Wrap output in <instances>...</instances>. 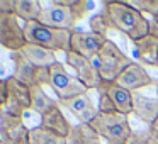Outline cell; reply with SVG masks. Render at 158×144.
Returning a JSON list of instances; mask_svg holds the SVG:
<instances>
[{"instance_id":"30bf717a","label":"cell","mask_w":158,"mask_h":144,"mask_svg":"<svg viewBox=\"0 0 158 144\" xmlns=\"http://www.w3.org/2000/svg\"><path fill=\"white\" fill-rule=\"evenodd\" d=\"M66 63L68 66H72L77 71V78L83 83L89 90H97L102 83V78L99 75V70L94 66V63L90 59L83 58V56L77 54L73 51H66Z\"/></svg>"},{"instance_id":"ffe728a7","label":"cell","mask_w":158,"mask_h":144,"mask_svg":"<svg viewBox=\"0 0 158 144\" xmlns=\"http://www.w3.org/2000/svg\"><path fill=\"white\" fill-rule=\"evenodd\" d=\"M66 144H102L100 136L89 124H77L72 127V132L66 137Z\"/></svg>"},{"instance_id":"9a60e30c","label":"cell","mask_w":158,"mask_h":144,"mask_svg":"<svg viewBox=\"0 0 158 144\" xmlns=\"http://www.w3.org/2000/svg\"><path fill=\"white\" fill-rule=\"evenodd\" d=\"M134 44V54L141 63L156 66L158 59V32H150L144 38L133 41Z\"/></svg>"},{"instance_id":"484cf974","label":"cell","mask_w":158,"mask_h":144,"mask_svg":"<svg viewBox=\"0 0 158 144\" xmlns=\"http://www.w3.org/2000/svg\"><path fill=\"white\" fill-rule=\"evenodd\" d=\"M70 9H72V14H73V17H75V21L78 22L85 17L87 12L95 9V2H89V0H73V5Z\"/></svg>"},{"instance_id":"4fadbf2b","label":"cell","mask_w":158,"mask_h":144,"mask_svg":"<svg viewBox=\"0 0 158 144\" xmlns=\"http://www.w3.org/2000/svg\"><path fill=\"white\" fill-rule=\"evenodd\" d=\"M116 85L123 86V88L134 92V90L144 88V86L153 85V78L148 75V71L138 63H131L123 73L116 78Z\"/></svg>"},{"instance_id":"277c9868","label":"cell","mask_w":158,"mask_h":144,"mask_svg":"<svg viewBox=\"0 0 158 144\" xmlns=\"http://www.w3.org/2000/svg\"><path fill=\"white\" fill-rule=\"evenodd\" d=\"M89 126L109 144H126V141L129 139L131 132H133L127 115H123L119 112L97 114V117Z\"/></svg>"},{"instance_id":"8992f818","label":"cell","mask_w":158,"mask_h":144,"mask_svg":"<svg viewBox=\"0 0 158 144\" xmlns=\"http://www.w3.org/2000/svg\"><path fill=\"white\" fill-rule=\"evenodd\" d=\"M10 59L14 63V73H12V76L15 80H19L21 83H24L26 86L32 88V86L49 85V68L34 66L31 61H27L21 54V51L10 53Z\"/></svg>"},{"instance_id":"603a6c76","label":"cell","mask_w":158,"mask_h":144,"mask_svg":"<svg viewBox=\"0 0 158 144\" xmlns=\"http://www.w3.org/2000/svg\"><path fill=\"white\" fill-rule=\"evenodd\" d=\"M89 26H90V32L100 36V38H106V39H107L109 31L112 29V22H110L109 15H107L104 10L100 12V14L92 15L90 21H89Z\"/></svg>"},{"instance_id":"1f68e13d","label":"cell","mask_w":158,"mask_h":144,"mask_svg":"<svg viewBox=\"0 0 158 144\" xmlns=\"http://www.w3.org/2000/svg\"><path fill=\"white\" fill-rule=\"evenodd\" d=\"M153 22L156 24V27H158V15H156V17H153Z\"/></svg>"},{"instance_id":"f1b7e54d","label":"cell","mask_w":158,"mask_h":144,"mask_svg":"<svg viewBox=\"0 0 158 144\" xmlns=\"http://www.w3.org/2000/svg\"><path fill=\"white\" fill-rule=\"evenodd\" d=\"M14 9H15V0H0V12L14 14Z\"/></svg>"},{"instance_id":"4dcf8cb0","label":"cell","mask_w":158,"mask_h":144,"mask_svg":"<svg viewBox=\"0 0 158 144\" xmlns=\"http://www.w3.org/2000/svg\"><path fill=\"white\" fill-rule=\"evenodd\" d=\"M148 130H150V132H151V134H153V136H155V137H156V139H158V117H156V119H155V122L151 124L150 127H148Z\"/></svg>"},{"instance_id":"d6a6232c","label":"cell","mask_w":158,"mask_h":144,"mask_svg":"<svg viewBox=\"0 0 158 144\" xmlns=\"http://www.w3.org/2000/svg\"><path fill=\"white\" fill-rule=\"evenodd\" d=\"M156 95H158V83H156Z\"/></svg>"},{"instance_id":"ac0fdd59","label":"cell","mask_w":158,"mask_h":144,"mask_svg":"<svg viewBox=\"0 0 158 144\" xmlns=\"http://www.w3.org/2000/svg\"><path fill=\"white\" fill-rule=\"evenodd\" d=\"M21 54L27 61H31L34 66H39V68H51L58 61L56 59V53L49 51L46 48H41V46H36V44H27V42L21 49Z\"/></svg>"},{"instance_id":"f546056e","label":"cell","mask_w":158,"mask_h":144,"mask_svg":"<svg viewBox=\"0 0 158 144\" xmlns=\"http://www.w3.org/2000/svg\"><path fill=\"white\" fill-rule=\"evenodd\" d=\"M5 102H7V86H5V80H0V112L4 110Z\"/></svg>"},{"instance_id":"e0dca14e","label":"cell","mask_w":158,"mask_h":144,"mask_svg":"<svg viewBox=\"0 0 158 144\" xmlns=\"http://www.w3.org/2000/svg\"><path fill=\"white\" fill-rule=\"evenodd\" d=\"M39 127L49 130V132L56 134L60 137H68L70 132H72V126H70L68 119L65 117V114L60 110V107H55L53 110H49L48 114L41 117V124Z\"/></svg>"},{"instance_id":"3957f363","label":"cell","mask_w":158,"mask_h":144,"mask_svg":"<svg viewBox=\"0 0 158 144\" xmlns=\"http://www.w3.org/2000/svg\"><path fill=\"white\" fill-rule=\"evenodd\" d=\"M90 61L99 70L100 78L106 80V82H116L117 76L133 63L126 56V53L117 48V44L112 42L110 39H107L106 44L100 49V53Z\"/></svg>"},{"instance_id":"d6986e66","label":"cell","mask_w":158,"mask_h":144,"mask_svg":"<svg viewBox=\"0 0 158 144\" xmlns=\"http://www.w3.org/2000/svg\"><path fill=\"white\" fill-rule=\"evenodd\" d=\"M106 93L110 97L114 107L119 114H123V115L133 114V92H129V90L123 88V86L116 85L112 82L109 85V88L106 90Z\"/></svg>"},{"instance_id":"cb8c5ba5","label":"cell","mask_w":158,"mask_h":144,"mask_svg":"<svg viewBox=\"0 0 158 144\" xmlns=\"http://www.w3.org/2000/svg\"><path fill=\"white\" fill-rule=\"evenodd\" d=\"M31 144H66V139L38 126L31 129Z\"/></svg>"},{"instance_id":"ba28073f","label":"cell","mask_w":158,"mask_h":144,"mask_svg":"<svg viewBox=\"0 0 158 144\" xmlns=\"http://www.w3.org/2000/svg\"><path fill=\"white\" fill-rule=\"evenodd\" d=\"M0 144H31V129L22 117L0 112Z\"/></svg>"},{"instance_id":"836d02e7","label":"cell","mask_w":158,"mask_h":144,"mask_svg":"<svg viewBox=\"0 0 158 144\" xmlns=\"http://www.w3.org/2000/svg\"><path fill=\"white\" fill-rule=\"evenodd\" d=\"M156 68H158V59H156Z\"/></svg>"},{"instance_id":"7c38bea8","label":"cell","mask_w":158,"mask_h":144,"mask_svg":"<svg viewBox=\"0 0 158 144\" xmlns=\"http://www.w3.org/2000/svg\"><path fill=\"white\" fill-rule=\"evenodd\" d=\"M107 39L94 34V32H83V31H72L70 38V51L83 56L87 59H94L100 53L102 46Z\"/></svg>"},{"instance_id":"5bb4252c","label":"cell","mask_w":158,"mask_h":144,"mask_svg":"<svg viewBox=\"0 0 158 144\" xmlns=\"http://www.w3.org/2000/svg\"><path fill=\"white\" fill-rule=\"evenodd\" d=\"M60 103H61L66 110H70V112L80 120V124H90L97 117V114H99V109H97V105L94 103V100L90 98L89 93L73 97V98H70V100H63V102H60Z\"/></svg>"},{"instance_id":"6da1fadb","label":"cell","mask_w":158,"mask_h":144,"mask_svg":"<svg viewBox=\"0 0 158 144\" xmlns=\"http://www.w3.org/2000/svg\"><path fill=\"white\" fill-rule=\"evenodd\" d=\"M104 12L109 15L112 27L124 36L136 41L150 34V21L141 12L133 9L127 2H104Z\"/></svg>"},{"instance_id":"d4e9b609","label":"cell","mask_w":158,"mask_h":144,"mask_svg":"<svg viewBox=\"0 0 158 144\" xmlns=\"http://www.w3.org/2000/svg\"><path fill=\"white\" fill-rule=\"evenodd\" d=\"M127 4L141 14H148L151 17L158 15V0H133V2H127Z\"/></svg>"},{"instance_id":"7a4b0ae2","label":"cell","mask_w":158,"mask_h":144,"mask_svg":"<svg viewBox=\"0 0 158 144\" xmlns=\"http://www.w3.org/2000/svg\"><path fill=\"white\" fill-rule=\"evenodd\" d=\"M24 34L27 44H36L46 48L53 53L58 51H70V38L72 31H63V29H53L48 26H43L41 22H26Z\"/></svg>"},{"instance_id":"83f0119b","label":"cell","mask_w":158,"mask_h":144,"mask_svg":"<svg viewBox=\"0 0 158 144\" xmlns=\"http://www.w3.org/2000/svg\"><path fill=\"white\" fill-rule=\"evenodd\" d=\"M97 109H99V114H116V107H114L110 97L107 95L106 92L99 93V103H97Z\"/></svg>"},{"instance_id":"44dd1931","label":"cell","mask_w":158,"mask_h":144,"mask_svg":"<svg viewBox=\"0 0 158 144\" xmlns=\"http://www.w3.org/2000/svg\"><path fill=\"white\" fill-rule=\"evenodd\" d=\"M55 107H58V102L46 95L43 86H32L31 88V110H34L36 114H39L43 117L44 114H48L49 110L55 109Z\"/></svg>"},{"instance_id":"4316f807","label":"cell","mask_w":158,"mask_h":144,"mask_svg":"<svg viewBox=\"0 0 158 144\" xmlns=\"http://www.w3.org/2000/svg\"><path fill=\"white\" fill-rule=\"evenodd\" d=\"M126 144H158V139L150 130H133Z\"/></svg>"},{"instance_id":"8fae6325","label":"cell","mask_w":158,"mask_h":144,"mask_svg":"<svg viewBox=\"0 0 158 144\" xmlns=\"http://www.w3.org/2000/svg\"><path fill=\"white\" fill-rule=\"evenodd\" d=\"M38 22L53 29H63V31H72L73 26L77 24L75 17L72 14V9L63 7L56 2H51L48 7H43Z\"/></svg>"},{"instance_id":"9c48e42d","label":"cell","mask_w":158,"mask_h":144,"mask_svg":"<svg viewBox=\"0 0 158 144\" xmlns=\"http://www.w3.org/2000/svg\"><path fill=\"white\" fill-rule=\"evenodd\" d=\"M5 86H7V102L4 110L10 115L22 117L26 110L31 109V88L15 80L14 76L5 78Z\"/></svg>"},{"instance_id":"7402d4cb","label":"cell","mask_w":158,"mask_h":144,"mask_svg":"<svg viewBox=\"0 0 158 144\" xmlns=\"http://www.w3.org/2000/svg\"><path fill=\"white\" fill-rule=\"evenodd\" d=\"M41 10H43V5H41V2H38V0H15L14 14L24 22L38 21Z\"/></svg>"},{"instance_id":"2e32d148","label":"cell","mask_w":158,"mask_h":144,"mask_svg":"<svg viewBox=\"0 0 158 144\" xmlns=\"http://www.w3.org/2000/svg\"><path fill=\"white\" fill-rule=\"evenodd\" d=\"M133 114L141 122L151 126L158 117V98L144 97L141 93H133Z\"/></svg>"},{"instance_id":"5b68a950","label":"cell","mask_w":158,"mask_h":144,"mask_svg":"<svg viewBox=\"0 0 158 144\" xmlns=\"http://www.w3.org/2000/svg\"><path fill=\"white\" fill-rule=\"evenodd\" d=\"M49 86H51L53 92L56 93L60 102L70 100V98H73V97L83 95V93H89V88H87L77 76L70 75L60 61H56L55 65L49 68Z\"/></svg>"},{"instance_id":"52a82bcc","label":"cell","mask_w":158,"mask_h":144,"mask_svg":"<svg viewBox=\"0 0 158 144\" xmlns=\"http://www.w3.org/2000/svg\"><path fill=\"white\" fill-rule=\"evenodd\" d=\"M0 46L10 53L21 51L26 46L24 27L19 24V17L15 14L0 12Z\"/></svg>"}]
</instances>
